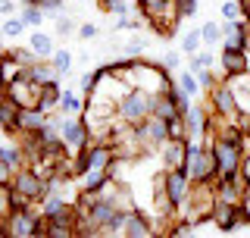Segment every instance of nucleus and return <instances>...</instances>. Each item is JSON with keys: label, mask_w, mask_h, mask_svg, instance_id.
Returning a JSON list of instances; mask_svg holds the SVG:
<instances>
[{"label": "nucleus", "mask_w": 250, "mask_h": 238, "mask_svg": "<svg viewBox=\"0 0 250 238\" xmlns=\"http://www.w3.org/2000/svg\"><path fill=\"white\" fill-rule=\"evenodd\" d=\"M50 125V113L41 107H28L19 113V132H44Z\"/></svg>", "instance_id": "obj_15"}, {"label": "nucleus", "mask_w": 250, "mask_h": 238, "mask_svg": "<svg viewBox=\"0 0 250 238\" xmlns=\"http://www.w3.org/2000/svg\"><path fill=\"white\" fill-rule=\"evenodd\" d=\"M25 19L22 16H6V22H3V38H10V41H16V38H22L25 35Z\"/></svg>", "instance_id": "obj_21"}, {"label": "nucleus", "mask_w": 250, "mask_h": 238, "mask_svg": "<svg viewBox=\"0 0 250 238\" xmlns=\"http://www.w3.org/2000/svg\"><path fill=\"white\" fill-rule=\"evenodd\" d=\"M109 13H119V16H128V3H125V0H116V3L109 6Z\"/></svg>", "instance_id": "obj_34"}, {"label": "nucleus", "mask_w": 250, "mask_h": 238, "mask_svg": "<svg viewBox=\"0 0 250 238\" xmlns=\"http://www.w3.org/2000/svg\"><path fill=\"white\" fill-rule=\"evenodd\" d=\"M172 6H175V13L182 16V19H188V16L197 13V0H172Z\"/></svg>", "instance_id": "obj_30"}, {"label": "nucleus", "mask_w": 250, "mask_h": 238, "mask_svg": "<svg viewBox=\"0 0 250 238\" xmlns=\"http://www.w3.org/2000/svg\"><path fill=\"white\" fill-rule=\"evenodd\" d=\"M213 63H216V57L209 50H197L191 57V63H188V69H191V72H200V69H213Z\"/></svg>", "instance_id": "obj_26"}, {"label": "nucleus", "mask_w": 250, "mask_h": 238, "mask_svg": "<svg viewBox=\"0 0 250 238\" xmlns=\"http://www.w3.org/2000/svg\"><path fill=\"white\" fill-rule=\"evenodd\" d=\"M153 100H156V91L128 88V91L119 97V116H122L128 125H141L147 116L153 113Z\"/></svg>", "instance_id": "obj_2"}, {"label": "nucleus", "mask_w": 250, "mask_h": 238, "mask_svg": "<svg viewBox=\"0 0 250 238\" xmlns=\"http://www.w3.org/2000/svg\"><path fill=\"white\" fill-rule=\"evenodd\" d=\"M222 44L225 47H238V50H247L250 47V19L222 22Z\"/></svg>", "instance_id": "obj_10"}, {"label": "nucleus", "mask_w": 250, "mask_h": 238, "mask_svg": "<svg viewBox=\"0 0 250 238\" xmlns=\"http://www.w3.org/2000/svg\"><path fill=\"white\" fill-rule=\"evenodd\" d=\"M78 38H84V41H91V38H97V25H91V22H84V25L78 28Z\"/></svg>", "instance_id": "obj_33"}, {"label": "nucleus", "mask_w": 250, "mask_h": 238, "mask_svg": "<svg viewBox=\"0 0 250 238\" xmlns=\"http://www.w3.org/2000/svg\"><path fill=\"white\" fill-rule=\"evenodd\" d=\"M60 100H62V88H60V78H53V82H47L44 85V91H41V110H57L60 107Z\"/></svg>", "instance_id": "obj_18"}, {"label": "nucleus", "mask_w": 250, "mask_h": 238, "mask_svg": "<svg viewBox=\"0 0 250 238\" xmlns=\"http://www.w3.org/2000/svg\"><path fill=\"white\" fill-rule=\"evenodd\" d=\"M41 216L44 213L35 210V207H19L6 219H0V232L6 238H35V229L41 223Z\"/></svg>", "instance_id": "obj_3"}, {"label": "nucleus", "mask_w": 250, "mask_h": 238, "mask_svg": "<svg viewBox=\"0 0 250 238\" xmlns=\"http://www.w3.org/2000/svg\"><path fill=\"white\" fill-rule=\"evenodd\" d=\"M0 13H3V16H13L16 13V3H13V0H0Z\"/></svg>", "instance_id": "obj_35"}, {"label": "nucleus", "mask_w": 250, "mask_h": 238, "mask_svg": "<svg viewBox=\"0 0 250 238\" xmlns=\"http://www.w3.org/2000/svg\"><path fill=\"white\" fill-rule=\"evenodd\" d=\"M185 157H188V141L169 138L166 144L160 147V160H163L166 169H182V166H185Z\"/></svg>", "instance_id": "obj_14"}, {"label": "nucleus", "mask_w": 250, "mask_h": 238, "mask_svg": "<svg viewBox=\"0 0 250 238\" xmlns=\"http://www.w3.org/2000/svg\"><path fill=\"white\" fill-rule=\"evenodd\" d=\"M191 188H194V182H191V176H188L185 169H169L166 172V191L172 194V201L178 204V210H182V204L188 201Z\"/></svg>", "instance_id": "obj_12"}, {"label": "nucleus", "mask_w": 250, "mask_h": 238, "mask_svg": "<svg viewBox=\"0 0 250 238\" xmlns=\"http://www.w3.org/2000/svg\"><path fill=\"white\" fill-rule=\"evenodd\" d=\"M219 13H222V22L244 19V10H241V3H238V0H225V3L219 6Z\"/></svg>", "instance_id": "obj_28"}, {"label": "nucleus", "mask_w": 250, "mask_h": 238, "mask_svg": "<svg viewBox=\"0 0 250 238\" xmlns=\"http://www.w3.org/2000/svg\"><path fill=\"white\" fill-rule=\"evenodd\" d=\"M219 72H222L225 78L247 75V72H250L247 50H238V47H225V44H222V53H219Z\"/></svg>", "instance_id": "obj_9"}, {"label": "nucleus", "mask_w": 250, "mask_h": 238, "mask_svg": "<svg viewBox=\"0 0 250 238\" xmlns=\"http://www.w3.org/2000/svg\"><path fill=\"white\" fill-rule=\"evenodd\" d=\"M160 63L169 69V72H178V69H182V57H178V50H166Z\"/></svg>", "instance_id": "obj_31"}, {"label": "nucleus", "mask_w": 250, "mask_h": 238, "mask_svg": "<svg viewBox=\"0 0 250 238\" xmlns=\"http://www.w3.org/2000/svg\"><path fill=\"white\" fill-rule=\"evenodd\" d=\"M182 169L191 176V182H216V176H219V166H216V157L209 150V144L203 147L194 138L188 141V157H185Z\"/></svg>", "instance_id": "obj_1"}, {"label": "nucleus", "mask_w": 250, "mask_h": 238, "mask_svg": "<svg viewBox=\"0 0 250 238\" xmlns=\"http://www.w3.org/2000/svg\"><path fill=\"white\" fill-rule=\"evenodd\" d=\"M241 176H244V179L250 182V154L244 157V166H241Z\"/></svg>", "instance_id": "obj_36"}, {"label": "nucleus", "mask_w": 250, "mask_h": 238, "mask_svg": "<svg viewBox=\"0 0 250 238\" xmlns=\"http://www.w3.org/2000/svg\"><path fill=\"white\" fill-rule=\"evenodd\" d=\"M209 113H216L222 119H244L241 104H238V94H234V85L229 78H222L216 88H209Z\"/></svg>", "instance_id": "obj_4"}, {"label": "nucleus", "mask_w": 250, "mask_h": 238, "mask_svg": "<svg viewBox=\"0 0 250 238\" xmlns=\"http://www.w3.org/2000/svg\"><path fill=\"white\" fill-rule=\"evenodd\" d=\"M97 3H100V10H106V13H109V6H113L116 0H97Z\"/></svg>", "instance_id": "obj_37"}, {"label": "nucleus", "mask_w": 250, "mask_h": 238, "mask_svg": "<svg viewBox=\"0 0 250 238\" xmlns=\"http://www.w3.org/2000/svg\"><path fill=\"white\" fill-rule=\"evenodd\" d=\"M28 44H31V50H35V53H38L41 60H50L53 53H57V41H53L50 35H44L41 28H35V31H31Z\"/></svg>", "instance_id": "obj_16"}, {"label": "nucleus", "mask_w": 250, "mask_h": 238, "mask_svg": "<svg viewBox=\"0 0 250 238\" xmlns=\"http://www.w3.org/2000/svg\"><path fill=\"white\" fill-rule=\"evenodd\" d=\"M84 104H88V97L84 94H75V91H62V100H60V113H66V116H78V113H84Z\"/></svg>", "instance_id": "obj_17"}, {"label": "nucleus", "mask_w": 250, "mask_h": 238, "mask_svg": "<svg viewBox=\"0 0 250 238\" xmlns=\"http://www.w3.org/2000/svg\"><path fill=\"white\" fill-rule=\"evenodd\" d=\"M153 113H156V116H163V119H172V116L182 113V110L175 107V100H172L166 91H160V94H156V100H153Z\"/></svg>", "instance_id": "obj_19"}, {"label": "nucleus", "mask_w": 250, "mask_h": 238, "mask_svg": "<svg viewBox=\"0 0 250 238\" xmlns=\"http://www.w3.org/2000/svg\"><path fill=\"white\" fill-rule=\"evenodd\" d=\"M41 91H44V85H38V82H31L28 75H22V69H19V75H16L10 85H3V97L16 100L22 110L41 107Z\"/></svg>", "instance_id": "obj_6"}, {"label": "nucleus", "mask_w": 250, "mask_h": 238, "mask_svg": "<svg viewBox=\"0 0 250 238\" xmlns=\"http://www.w3.org/2000/svg\"><path fill=\"white\" fill-rule=\"evenodd\" d=\"M200 41H203V31H200V28H191V31H188V35L182 38V53L194 57V53L200 50Z\"/></svg>", "instance_id": "obj_25"}, {"label": "nucleus", "mask_w": 250, "mask_h": 238, "mask_svg": "<svg viewBox=\"0 0 250 238\" xmlns=\"http://www.w3.org/2000/svg\"><path fill=\"white\" fill-rule=\"evenodd\" d=\"M10 185L19 194H25L31 204H41L44 197H47V176H41V172H38L31 163L13 172V182H10Z\"/></svg>", "instance_id": "obj_5"}, {"label": "nucleus", "mask_w": 250, "mask_h": 238, "mask_svg": "<svg viewBox=\"0 0 250 238\" xmlns=\"http://www.w3.org/2000/svg\"><path fill=\"white\" fill-rule=\"evenodd\" d=\"M22 19H25V25L28 28H41L44 25V19H47V13L41 10V6H35V3H28V6H22Z\"/></svg>", "instance_id": "obj_22"}, {"label": "nucleus", "mask_w": 250, "mask_h": 238, "mask_svg": "<svg viewBox=\"0 0 250 238\" xmlns=\"http://www.w3.org/2000/svg\"><path fill=\"white\" fill-rule=\"evenodd\" d=\"M200 31H203V44L207 47L222 44V22H203Z\"/></svg>", "instance_id": "obj_23"}, {"label": "nucleus", "mask_w": 250, "mask_h": 238, "mask_svg": "<svg viewBox=\"0 0 250 238\" xmlns=\"http://www.w3.org/2000/svg\"><path fill=\"white\" fill-rule=\"evenodd\" d=\"M57 35L60 38H66V35H72V19H69V16H57Z\"/></svg>", "instance_id": "obj_32"}, {"label": "nucleus", "mask_w": 250, "mask_h": 238, "mask_svg": "<svg viewBox=\"0 0 250 238\" xmlns=\"http://www.w3.org/2000/svg\"><path fill=\"white\" fill-rule=\"evenodd\" d=\"M185 122H188V135H191V138L213 132V113H207L203 107H188L185 110Z\"/></svg>", "instance_id": "obj_13"}, {"label": "nucleus", "mask_w": 250, "mask_h": 238, "mask_svg": "<svg viewBox=\"0 0 250 238\" xmlns=\"http://www.w3.org/2000/svg\"><path fill=\"white\" fill-rule=\"evenodd\" d=\"M138 135H141V144H144L147 150H160L163 144L169 141V119H163V116H156L150 113L144 119V122L138 125Z\"/></svg>", "instance_id": "obj_7"}, {"label": "nucleus", "mask_w": 250, "mask_h": 238, "mask_svg": "<svg viewBox=\"0 0 250 238\" xmlns=\"http://www.w3.org/2000/svg\"><path fill=\"white\" fill-rule=\"evenodd\" d=\"M75 3H82V0H75Z\"/></svg>", "instance_id": "obj_38"}, {"label": "nucleus", "mask_w": 250, "mask_h": 238, "mask_svg": "<svg viewBox=\"0 0 250 238\" xmlns=\"http://www.w3.org/2000/svg\"><path fill=\"white\" fill-rule=\"evenodd\" d=\"M144 50H147V41H144V38H131V41L122 44V57H131V60L141 57Z\"/></svg>", "instance_id": "obj_29"}, {"label": "nucleus", "mask_w": 250, "mask_h": 238, "mask_svg": "<svg viewBox=\"0 0 250 238\" xmlns=\"http://www.w3.org/2000/svg\"><path fill=\"white\" fill-rule=\"evenodd\" d=\"M60 132H62V141L72 147V154H75V150H82V147H88L91 141H94L82 116H66V113H62L60 116Z\"/></svg>", "instance_id": "obj_8"}, {"label": "nucleus", "mask_w": 250, "mask_h": 238, "mask_svg": "<svg viewBox=\"0 0 250 238\" xmlns=\"http://www.w3.org/2000/svg\"><path fill=\"white\" fill-rule=\"evenodd\" d=\"M153 216H156V213H147V210L135 207L128 213V223H125V238H150L156 232Z\"/></svg>", "instance_id": "obj_11"}, {"label": "nucleus", "mask_w": 250, "mask_h": 238, "mask_svg": "<svg viewBox=\"0 0 250 238\" xmlns=\"http://www.w3.org/2000/svg\"><path fill=\"white\" fill-rule=\"evenodd\" d=\"M175 78H178V85L185 88L188 97H197V94H200V82H197V75H194L191 69H185V72H175Z\"/></svg>", "instance_id": "obj_24"}, {"label": "nucleus", "mask_w": 250, "mask_h": 238, "mask_svg": "<svg viewBox=\"0 0 250 238\" xmlns=\"http://www.w3.org/2000/svg\"><path fill=\"white\" fill-rule=\"evenodd\" d=\"M3 53H6V57H13L16 63H19V66H31V63L41 60L35 50H31V44H25V47H6Z\"/></svg>", "instance_id": "obj_20"}, {"label": "nucleus", "mask_w": 250, "mask_h": 238, "mask_svg": "<svg viewBox=\"0 0 250 238\" xmlns=\"http://www.w3.org/2000/svg\"><path fill=\"white\" fill-rule=\"evenodd\" d=\"M50 63L57 66V72H60L62 78H66L69 72H72V53H69V50H57V53L50 57Z\"/></svg>", "instance_id": "obj_27"}]
</instances>
